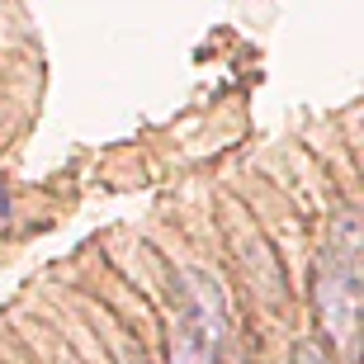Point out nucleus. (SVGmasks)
I'll return each mask as SVG.
<instances>
[{"label": "nucleus", "mask_w": 364, "mask_h": 364, "mask_svg": "<svg viewBox=\"0 0 364 364\" xmlns=\"http://www.w3.org/2000/svg\"><path fill=\"white\" fill-rule=\"evenodd\" d=\"M317 308H322L326 336L346 355H355V326H360V232H355V218H341L336 242L326 246Z\"/></svg>", "instance_id": "nucleus-1"}, {"label": "nucleus", "mask_w": 364, "mask_h": 364, "mask_svg": "<svg viewBox=\"0 0 364 364\" xmlns=\"http://www.w3.org/2000/svg\"><path fill=\"white\" fill-rule=\"evenodd\" d=\"M194 284H199V289H194V298H199V308H203V331L218 341L223 331H228V308H223V294H218V284L203 279V274H194Z\"/></svg>", "instance_id": "nucleus-2"}, {"label": "nucleus", "mask_w": 364, "mask_h": 364, "mask_svg": "<svg viewBox=\"0 0 364 364\" xmlns=\"http://www.w3.org/2000/svg\"><path fill=\"white\" fill-rule=\"evenodd\" d=\"M171 364H213V360H208V350H203L199 341L176 336V341H171Z\"/></svg>", "instance_id": "nucleus-3"}, {"label": "nucleus", "mask_w": 364, "mask_h": 364, "mask_svg": "<svg viewBox=\"0 0 364 364\" xmlns=\"http://www.w3.org/2000/svg\"><path fill=\"white\" fill-rule=\"evenodd\" d=\"M298 364H331V355H326V346L308 341V346H298Z\"/></svg>", "instance_id": "nucleus-4"}, {"label": "nucleus", "mask_w": 364, "mask_h": 364, "mask_svg": "<svg viewBox=\"0 0 364 364\" xmlns=\"http://www.w3.org/2000/svg\"><path fill=\"white\" fill-rule=\"evenodd\" d=\"M123 364H147V360H142L137 350H123Z\"/></svg>", "instance_id": "nucleus-5"}, {"label": "nucleus", "mask_w": 364, "mask_h": 364, "mask_svg": "<svg viewBox=\"0 0 364 364\" xmlns=\"http://www.w3.org/2000/svg\"><path fill=\"white\" fill-rule=\"evenodd\" d=\"M0 213H5V189H0Z\"/></svg>", "instance_id": "nucleus-6"}, {"label": "nucleus", "mask_w": 364, "mask_h": 364, "mask_svg": "<svg viewBox=\"0 0 364 364\" xmlns=\"http://www.w3.org/2000/svg\"><path fill=\"white\" fill-rule=\"evenodd\" d=\"M62 364H71V360H62Z\"/></svg>", "instance_id": "nucleus-7"}]
</instances>
